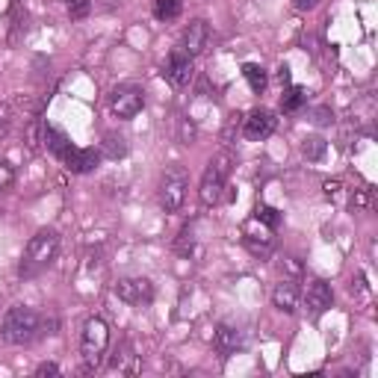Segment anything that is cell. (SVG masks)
I'll return each mask as SVG.
<instances>
[{
    "label": "cell",
    "instance_id": "cell-31",
    "mask_svg": "<svg viewBox=\"0 0 378 378\" xmlns=\"http://www.w3.org/2000/svg\"><path fill=\"white\" fill-rule=\"evenodd\" d=\"M325 195H340V181H325Z\"/></svg>",
    "mask_w": 378,
    "mask_h": 378
},
{
    "label": "cell",
    "instance_id": "cell-19",
    "mask_svg": "<svg viewBox=\"0 0 378 378\" xmlns=\"http://www.w3.org/2000/svg\"><path fill=\"white\" fill-rule=\"evenodd\" d=\"M305 101H308V92H305L302 86H290V89H284V95H281V110H284V112H295V110L305 107Z\"/></svg>",
    "mask_w": 378,
    "mask_h": 378
},
{
    "label": "cell",
    "instance_id": "cell-16",
    "mask_svg": "<svg viewBox=\"0 0 378 378\" xmlns=\"http://www.w3.org/2000/svg\"><path fill=\"white\" fill-rule=\"evenodd\" d=\"M272 302L281 313H295L298 310V287L293 281H281L272 293Z\"/></svg>",
    "mask_w": 378,
    "mask_h": 378
},
{
    "label": "cell",
    "instance_id": "cell-1",
    "mask_svg": "<svg viewBox=\"0 0 378 378\" xmlns=\"http://www.w3.org/2000/svg\"><path fill=\"white\" fill-rule=\"evenodd\" d=\"M59 251V233L53 228H42L30 236V243L24 248V257H21V275L24 278H36L38 272H45L53 257Z\"/></svg>",
    "mask_w": 378,
    "mask_h": 378
},
{
    "label": "cell",
    "instance_id": "cell-5",
    "mask_svg": "<svg viewBox=\"0 0 378 378\" xmlns=\"http://www.w3.org/2000/svg\"><path fill=\"white\" fill-rule=\"evenodd\" d=\"M187 189H189V177L184 166H169L160 177V207L166 213H177L187 201Z\"/></svg>",
    "mask_w": 378,
    "mask_h": 378
},
{
    "label": "cell",
    "instance_id": "cell-14",
    "mask_svg": "<svg viewBox=\"0 0 378 378\" xmlns=\"http://www.w3.org/2000/svg\"><path fill=\"white\" fill-rule=\"evenodd\" d=\"M240 343H243L240 328H233V325H228V322H222V325L216 328V334H213V346H216V352L222 355V357L233 355L236 349H240Z\"/></svg>",
    "mask_w": 378,
    "mask_h": 378
},
{
    "label": "cell",
    "instance_id": "cell-18",
    "mask_svg": "<svg viewBox=\"0 0 378 378\" xmlns=\"http://www.w3.org/2000/svg\"><path fill=\"white\" fill-rule=\"evenodd\" d=\"M243 77L248 80L251 92L261 95V92L266 89V68H263V65H257V63H246V65H243Z\"/></svg>",
    "mask_w": 378,
    "mask_h": 378
},
{
    "label": "cell",
    "instance_id": "cell-2",
    "mask_svg": "<svg viewBox=\"0 0 378 378\" xmlns=\"http://www.w3.org/2000/svg\"><path fill=\"white\" fill-rule=\"evenodd\" d=\"M42 316H38L33 308H24V305H15L6 310L4 316V340L12 343V346H27L33 343L36 337H42Z\"/></svg>",
    "mask_w": 378,
    "mask_h": 378
},
{
    "label": "cell",
    "instance_id": "cell-13",
    "mask_svg": "<svg viewBox=\"0 0 378 378\" xmlns=\"http://www.w3.org/2000/svg\"><path fill=\"white\" fill-rule=\"evenodd\" d=\"M210 42V27L207 21H201V18H195V21H189V27L184 30V53L195 56V53H201Z\"/></svg>",
    "mask_w": 378,
    "mask_h": 378
},
{
    "label": "cell",
    "instance_id": "cell-17",
    "mask_svg": "<svg viewBox=\"0 0 378 378\" xmlns=\"http://www.w3.org/2000/svg\"><path fill=\"white\" fill-rule=\"evenodd\" d=\"M112 369H115V372H125V375L139 372V357L133 355V349H130L127 343L115 349V355H112Z\"/></svg>",
    "mask_w": 378,
    "mask_h": 378
},
{
    "label": "cell",
    "instance_id": "cell-7",
    "mask_svg": "<svg viewBox=\"0 0 378 378\" xmlns=\"http://www.w3.org/2000/svg\"><path fill=\"white\" fill-rule=\"evenodd\" d=\"M115 295L127 305H148L154 298V284L148 278H122L115 284Z\"/></svg>",
    "mask_w": 378,
    "mask_h": 378
},
{
    "label": "cell",
    "instance_id": "cell-21",
    "mask_svg": "<svg viewBox=\"0 0 378 378\" xmlns=\"http://www.w3.org/2000/svg\"><path fill=\"white\" fill-rule=\"evenodd\" d=\"M104 154L110 160H118V157L127 154V139L125 136H115V133H107L104 136Z\"/></svg>",
    "mask_w": 378,
    "mask_h": 378
},
{
    "label": "cell",
    "instance_id": "cell-15",
    "mask_svg": "<svg viewBox=\"0 0 378 378\" xmlns=\"http://www.w3.org/2000/svg\"><path fill=\"white\" fill-rule=\"evenodd\" d=\"M42 142H45V148L53 157H59V160H65V154L74 148L71 139L63 130H59V127H53V125H42Z\"/></svg>",
    "mask_w": 378,
    "mask_h": 378
},
{
    "label": "cell",
    "instance_id": "cell-22",
    "mask_svg": "<svg viewBox=\"0 0 378 378\" xmlns=\"http://www.w3.org/2000/svg\"><path fill=\"white\" fill-rule=\"evenodd\" d=\"M254 219H257V222H263L266 228H272V231L281 228V213H278L275 207H269V204H257Z\"/></svg>",
    "mask_w": 378,
    "mask_h": 378
},
{
    "label": "cell",
    "instance_id": "cell-23",
    "mask_svg": "<svg viewBox=\"0 0 378 378\" xmlns=\"http://www.w3.org/2000/svg\"><path fill=\"white\" fill-rule=\"evenodd\" d=\"M325 139L322 136H308L305 142H302V154L308 157V160H322V154H325Z\"/></svg>",
    "mask_w": 378,
    "mask_h": 378
},
{
    "label": "cell",
    "instance_id": "cell-33",
    "mask_svg": "<svg viewBox=\"0 0 378 378\" xmlns=\"http://www.w3.org/2000/svg\"><path fill=\"white\" fill-rule=\"evenodd\" d=\"M278 77H281V83H287V80H290V68H287V65H281V71H278Z\"/></svg>",
    "mask_w": 378,
    "mask_h": 378
},
{
    "label": "cell",
    "instance_id": "cell-24",
    "mask_svg": "<svg viewBox=\"0 0 378 378\" xmlns=\"http://www.w3.org/2000/svg\"><path fill=\"white\" fill-rule=\"evenodd\" d=\"M195 136H198V130H195V125L189 122V118H187V115L177 118V142L192 145V142H195Z\"/></svg>",
    "mask_w": 378,
    "mask_h": 378
},
{
    "label": "cell",
    "instance_id": "cell-25",
    "mask_svg": "<svg viewBox=\"0 0 378 378\" xmlns=\"http://www.w3.org/2000/svg\"><path fill=\"white\" fill-rule=\"evenodd\" d=\"M65 6H68L71 21H83V18L92 12V0H65Z\"/></svg>",
    "mask_w": 378,
    "mask_h": 378
},
{
    "label": "cell",
    "instance_id": "cell-4",
    "mask_svg": "<svg viewBox=\"0 0 378 378\" xmlns=\"http://www.w3.org/2000/svg\"><path fill=\"white\" fill-rule=\"evenodd\" d=\"M107 349H110V328L104 320L92 316V320H86V325H83V340H80V355H83L86 369L101 367Z\"/></svg>",
    "mask_w": 378,
    "mask_h": 378
},
{
    "label": "cell",
    "instance_id": "cell-30",
    "mask_svg": "<svg viewBox=\"0 0 378 378\" xmlns=\"http://www.w3.org/2000/svg\"><path fill=\"white\" fill-rule=\"evenodd\" d=\"M36 375H38V378H45V375H59V367H56V364H42V367L36 369Z\"/></svg>",
    "mask_w": 378,
    "mask_h": 378
},
{
    "label": "cell",
    "instance_id": "cell-12",
    "mask_svg": "<svg viewBox=\"0 0 378 378\" xmlns=\"http://www.w3.org/2000/svg\"><path fill=\"white\" fill-rule=\"evenodd\" d=\"M166 77L174 86H189L192 83V56L184 51H174L169 56V65H166Z\"/></svg>",
    "mask_w": 378,
    "mask_h": 378
},
{
    "label": "cell",
    "instance_id": "cell-3",
    "mask_svg": "<svg viewBox=\"0 0 378 378\" xmlns=\"http://www.w3.org/2000/svg\"><path fill=\"white\" fill-rule=\"evenodd\" d=\"M231 169H233V154H231V151L216 154L213 160L207 163L204 177H201V189H198V198H201L204 207L219 204V198H222V189H225L228 177H231Z\"/></svg>",
    "mask_w": 378,
    "mask_h": 378
},
{
    "label": "cell",
    "instance_id": "cell-28",
    "mask_svg": "<svg viewBox=\"0 0 378 378\" xmlns=\"http://www.w3.org/2000/svg\"><path fill=\"white\" fill-rule=\"evenodd\" d=\"M236 127H240V115H228V122H225V130H222V142H231V139H233V130Z\"/></svg>",
    "mask_w": 378,
    "mask_h": 378
},
{
    "label": "cell",
    "instance_id": "cell-29",
    "mask_svg": "<svg viewBox=\"0 0 378 378\" xmlns=\"http://www.w3.org/2000/svg\"><path fill=\"white\" fill-rule=\"evenodd\" d=\"M313 115H316V118H313L316 125H331V122H334V112H331L328 107H320V110H316Z\"/></svg>",
    "mask_w": 378,
    "mask_h": 378
},
{
    "label": "cell",
    "instance_id": "cell-9",
    "mask_svg": "<svg viewBox=\"0 0 378 378\" xmlns=\"http://www.w3.org/2000/svg\"><path fill=\"white\" fill-rule=\"evenodd\" d=\"M331 302H334V293L322 278H313V281L305 284V305L313 316H322L331 308Z\"/></svg>",
    "mask_w": 378,
    "mask_h": 378
},
{
    "label": "cell",
    "instance_id": "cell-8",
    "mask_svg": "<svg viewBox=\"0 0 378 378\" xmlns=\"http://www.w3.org/2000/svg\"><path fill=\"white\" fill-rule=\"evenodd\" d=\"M243 133L251 142H263L275 133V115L269 110H251L246 118H243Z\"/></svg>",
    "mask_w": 378,
    "mask_h": 378
},
{
    "label": "cell",
    "instance_id": "cell-27",
    "mask_svg": "<svg viewBox=\"0 0 378 378\" xmlns=\"http://www.w3.org/2000/svg\"><path fill=\"white\" fill-rule=\"evenodd\" d=\"M15 184V166L6 163V160H0V192L9 189Z\"/></svg>",
    "mask_w": 378,
    "mask_h": 378
},
{
    "label": "cell",
    "instance_id": "cell-20",
    "mask_svg": "<svg viewBox=\"0 0 378 378\" xmlns=\"http://www.w3.org/2000/svg\"><path fill=\"white\" fill-rule=\"evenodd\" d=\"M184 9L181 0H154V15L160 18V21H172V18H177Z\"/></svg>",
    "mask_w": 378,
    "mask_h": 378
},
{
    "label": "cell",
    "instance_id": "cell-10",
    "mask_svg": "<svg viewBox=\"0 0 378 378\" xmlns=\"http://www.w3.org/2000/svg\"><path fill=\"white\" fill-rule=\"evenodd\" d=\"M243 243H246V248H248L254 257H269V254H272V248H275L272 228H266V225L261 222V231H257V228H254V222H248V225H246V231H243Z\"/></svg>",
    "mask_w": 378,
    "mask_h": 378
},
{
    "label": "cell",
    "instance_id": "cell-11",
    "mask_svg": "<svg viewBox=\"0 0 378 378\" xmlns=\"http://www.w3.org/2000/svg\"><path fill=\"white\" fill-rule=\"evenodd\" d=\"M63 163L74 174H89V172H95L98 166H101V154H98L95 148H71Z\"/></svg>",
    "mask_w": 378,
    "mask_h": 378
},
{
    "label": "cell",
    "instance_id": "cell-6",
    "mask_svg": "<svg viewBox=\"0 0 378 378\" xmlns=\"http://www.w3.org/2000/svg\"><path fill=\"white\" fill-rule=\"evenodd\" d=\"M142 107H145V95L136 83H122L110 95V110L115 118H133Z\"/></svg>",
    "mask_w": 378,
    "mask_h": 378
},
{
    "label": "cell",
    "instance_id": "cell-26",
    "mask_svg": "<svg viewBox=\"0 0 378 378\" xmlns=\"http://www.w3.org/2000/svg\"><path fill=\"white\" fill-rule=\"evenodd\" d=\"M12 107L6 101H0V139H6V133L12 130Z\"/></svg>",
    "mask_w": 378,
    "mask_h": 378
},
{
    "label": "cell",
    "instance_id": "cell-32",
    "mask_svg": "<svg viewBox=\"0 0 378 378\" xmlns=\"http://www.w3.org/2000/svg\"><path fill=\"white\" fill-rule=\"evenodd\" d=\"M320 0H295V9H313Z\"/></svg>",
    "mask_w": 378,
    "mask_h": 378
}]
</instances>
